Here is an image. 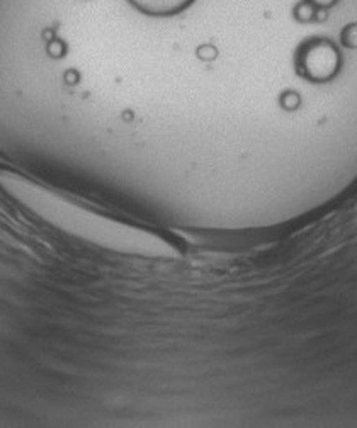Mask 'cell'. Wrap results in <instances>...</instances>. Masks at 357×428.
<instances>
[{
  "label": "cell",
  "instance_id": "obj_4",
  "mask_svg": "<svg viewBox=\"0 0 357 428\" xmlns=\"http://www.w3.org/2000/svg\"><path fill=\"white\" fill-rule=\"evenodd\" d=\"M308 2L318 7H329V6H332V3H335V0H308Z\"/></svg>",
  "mask_w": 357,
  "mask_h": 428
},
{
  "label": "cell",
  "instance_id": "obj_1",
  "mask_svg": "<svg viewBox=\"0 0 357 428\" xmlns=\"http://www.w3.org/2000/svg\"><path fill=\"white\" fill-rule=\"evenodd\" d=\"M339 65V56L333 49L332 44L325 43V41H317L305 48V55H303V67L306 68L313 80H326L330 79L337 70Z\"/></svg>",
  "mask_w": 357,
  "mask_h": 428
},
{
  "label": "cell",
  "instance_id": "obj_3",
  "mask_svg": "<svg viewBox=\"0 0 357 428\" xmlns=\"http://www.w3.org/2000/svg\"><path fill=\"white\" fill-rule=\"evenodd\" d=\"M292 17L298 22H310L317 17V9H315L313 3L308 2V0H303V2H298L294 6Z\"/></svg>",
  "mask_w": 357,
  "mask_h": 428
},
{
  "label": "cell",
  "instance_id": "obj_2",
  "mask_svg": "<svg viewBox=\"0 0 357 428\" xmlns=\"http://www.w3.org/2000/svg\"><path fill=\"white\" fill-rule=\"evenodd\" d=\"M142 13L150 15H174L182 13L194 0H130Z\"/></svg>",
  "mask_w": 357,
  "mask_h": 428
}]
</instances>
